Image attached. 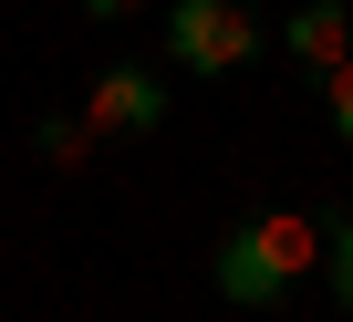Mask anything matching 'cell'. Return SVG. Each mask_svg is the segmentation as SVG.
<instances>
[{"label":"cell","mask_w":353,"mask_h":322,"mask_svg":"<svg viewBox=\"0 0 353 322\" xmlns=\"http://www.w3.org/2000/svg\"><path fill=\"white\" fill-rule=\"evenodd\" d=\"M322 281H332V301L353 312V219H322Z\"/></svg>","instance_id":"6"},{"label":"cell","mask_w":353,"mask_h":322,"mask_svg":"<svg viewBox=\"0 0 353 322\" xmlns=\"http://www.w3.org/2000/svg\"><path fill=\"white\" fill-rule=\"evenodd\" d=\"M32 145H42V167H63V177H83V167H94L83 114H42V135H32Z\"/></svg>","instance_id":"5"},{"label":"cell","mask_w":353,"mask_h":322,"mask_svg":"<svg viewBox=\"0 0 353 322\" xmlns=\"http://www.w3.org/2000/svg\"><path fill=\"white\" fill-rule=\"evenodd\" d=\"M156 125H166V83H156L145 63H104L94 94H83V135L114 145V135H156Z\"/></svg>","instance_id":"3"},{"label":"cell","mask_w":353,"mask_h":322,"mask_svg":"<svg viewBox=\"0 0 353 322\" xmlns=\"http://www.w3.org/2000/svg\"><path fill=\"white\" fill-rule=\"evenodd\" d=\"M281 42H291V63L332 73V63H353V11H343V0H301V11L281 21Z\"/></svg>","instance_id":"4"},{"label":"cell","mask_w":353,"mask_h":322,"mask_svg":"<svg viewBox=\"0 0 353 322\" xmlns=\"http://www.w3.org/2000/svg\"><path fill=\"white\" fill-rule=\"evenodd\" d=\"M156 42L176 73H239V63H260V11L250 0H166Z\"/></svg>","instance_id":"2"},{"label":"cell","mask_w":353,"mask_h":322,"mask_svg":"<svg viewBox=\"0 0 353 322\" xmlns=\"http://www.w3.org/2000/svg\"><path fill=\"white\" fill-rule=\"evenodd\" d=\"M322 125L353 145V63H332V73H322Z\"/></svg>","instance_id":"7"},{"label":"cell","mask_w":353,"mask_h":322,"mask_svg":"<svg viewBox=\"0 0 353 322\" xmlns=\"http://www.w3.org/2000/svg\"><path fill=\"white\" fill-rule=\"evenodd\" d=\"M145 0H83V21H135Z\"/></svg>","instance_id":"8"},{"label":"cell","mask_w":353,"mask_h":322,"mask_svg":"<svg viewBox=\"0 0 353 322\" xmlns=\"http://www.w3.org/2000/svg\"><path fill=\"white\" fill-rule=\"evenodd\" d=\"M301 270H322V219H301V208H260V219H239V229L219 239V260H208L219 301H239V312H291Z\"/></svg>","instance_id":"1"}]
</instances>
